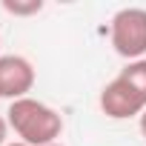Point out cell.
<instances>
[{
    "mask_svg": "<svg viewBox=\"0 0 146 146\" xmlns=\"http://www.w3.org/2000/svg\"><path fill=\"white\" fill-rule=\"evenodd\" d=\"M109 40H112V49L126 63L143 60V54H146V9L126 6V9L115 12V17L109 23Z\"/></svg>",
    "mask_w": 146,
    "mask_h": 146,
    "instance_id": "obj_3",
    "label": "cell"
},
{
    "mask_svg": "<svg viewBox=\"0 0 146 146\" xmlns=\"http://www.w3.org/2000/svg\"><path fill=\"white\" fill-rule=\"evenodd\" d=\"M6 120H9V129H15V135L29 146H52L63 135L60 112L37 98L12 100L6 109Z\"/></svg>",
    "mask_w": 146,
    "mask_h": 146,
    "instance_id": "obj_2",
    "label": "cell"
},
{
    "mask_svg": "<svg viewBox=\"0 0 146 146\" xmlns=\"http://www.w3.org/2000/svg\"><path fill=\"white\" fill-rule=\"evenodd\" d=\"M6 146H29V143H23V140H17V143H6Z\"/></svg>",
    "mask_w": 146,
    "mask_h": 146,
    "instance_id": "obj_8",
    "label": "cell"
},
{
    "mask_svg": "<svg viewBox=\"0 0 146 146\" xmlns=\"http://www.w3.org/2000/svg\"><path fill=\"white\" fill-rule=\"evenodd\" d=\"M6 137H9V120L0 115V146H6Z\"/></svg>",
    "mask_w": 146,
    "mask_h": 146,
    "instance_id": "obj_6",
    "label": "cell"
},
{
    "mask_svg": "<svg viewBox=\"0 0 146 146\" xmlns=\"http://www.w3.org/2000/svg\"><path fill=\"white\" fill-rule=\"evenodd\" d=\"M35 66L23 54H0V98L20 100L35 89Z\"/></svg>",
    "mask_w": 146,
    "mask_h": 146,
    "instance_id": "obj_4",
    "label": "cell"
},
{
    "mask_svg": "<svg viewBox=\"0 0 146 146\" xmlns=\"http://www.w3.org/2000/svg\"><path fill=\"white\" fill-rule=\"evenodd\" d=\"M52 146H63V143H60V140H57V143H52Z\"/></svg>",
    "mask_w": 146,
    "mask_h": 146,
    "instance_id": "obj_9",
    "label": "cell"
},
{
    "mask_svg": "<svg viewBox=\"0 0 146 146\" xmlns=\"http://www.w3.org/2000/svg\"><path fill=\"white\" fill-rule=\"evenodd\" d=\"M3 12H9L15 17H32V15L43 12V0H3Z\"/></svg>",
    "mask_w": 146,
    "mask_h": 146,
    "instance_id": "obj_5",
    "label": "cell"
},
{
    "mask_svg": "<svg viewBox=\"0 0 146 146\" xmlns=\"http://www.w3.org/2000/svg\"><path fill=\"white\" fill-rule=\"evenodd\" d=\"M137 129H140V135L146 137V112H143V115L137 117Z\"/></svg>",
    "mask_w": 146,
    "mask_h": 146,
    "instance_id": "obj_7",
    "label": "cell"
},
{
    "mask_svg": "<svg viewBox=\"0 0 146 146\" xmlns=\"http://www.w3.org/2000/svg\"><path fill=\"white\" fill-rule=\"evenodd\" d=\"M100 112L112 120L140 117L146 112V57L126 63L100 89Z\"/></svg>",
    "mask_w": 146,
    "mask_h": 146,
    "instance_id": "obj_1",
    "label": "cell"
}]
</instances>
